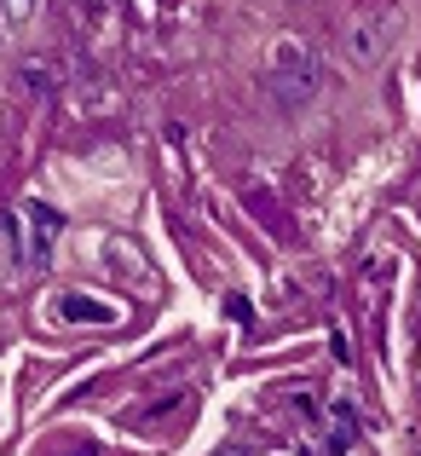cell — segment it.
<instances>
[{
  "instance_id": "1",
  "label": "cell",
  "mask_w": 421,
  "mask_h": 456,
  "mask_svg": "<svg viewBox=\"0 0 421 456\" xmlns=\"http://www.w3.org/2000/svg\"><path fill=\"white\" fill-rule=\"evenodd\" d=\"M266 87H271V99H283V104H312L323 93V58L312 53L306 41L283 35L266 53Z\"/></svg>"
},
{
  "instance_id": "2",
  "label": "cell",
  "mask_w": 421,
  "mask_h": 456,
  "mask_svg": "<svg viewBox=\"0 0 421 456\" xmlns=\"http://www.w3.org/2000/svg\"><path fill=\"white\" fill-rule=\"evenodd\" d=\"M393 35H399V18H393V12H358V18L346 23V41H341L346 64L352 69H376L381 58L393 53Z\"/></svg>"
},
{
  "instance_id": "3",
  "label": "cell",
  "mask_w": 421,
  "mask_h": 456,
  "mask_svg": "<svg viewBox=\"0 0 421 456\" xmlns=\"http://www.w3.org/2000/svg\"><path fill=\"white\" fill-rule=\"evenodd\" d=\"M23 220H29V232H23V237H12V243H18V260H23L29 272L53 266L58 232H64V214H53L46 202H23Z\"/></svg>"
},
{
  "instance_id": "4",
  "label": "cell",
  "mask_w": 421,
  "mask_h": 456,
  "mask_svg": "<svg viewBox=\"0 0 421 456\" xmlns=\"http://www.w3.org/2000/svg\"><path fill=\"white\" fill-rule=\"evenodd\" d=\"M58 318L64 323H116L122 312L110 301H93V295H64V301H58Z\"/></svg>"
},
{
  "instance_id": "5",
  "label": "cell",
  "mask_w": 421,
  "mask_h": 456,
  "mask_svg": "<svg viewBox=\"0 0 421 456\" xmlns=\"http://www.w3.org/2000/svg\"><path fill=\"white\" fill-rule=\"evenodd\" d=\"M35 12H41V0H0V35L6 29H29Z\"/></svg>"
},
{
  "instance_id": "6",
  "label": "cell",
  "mask_w": 421,
  "mask_h": 456,
  "mask_svg": "<svg viewBox=\"0 0 421 456\" xmlns=\"http://www.w3.org/2000/svg\"><path fill=\"white\" fill-rule=\"evenodd\" d=\"M23 81H29V87H53V81H58V64H29V69H23Z\"/></svg>"
},
{
  "instance_id": "7",
  "label": "cell",
  "mask_w": 421,
  "mask_h": 456,
  "mask_svg": "<svg viewBox=\"0 0 421 456\" xmlns=\"http://www.w3.org/2000/svg\"><path fill=\"white\" fill-rule=\"evenodd\" d=\"M416 456H421V439H416Z\"/></svg>"
},
{
  "instance_id": "8",
  "label": "cell",
  "mask_w": 421,
  "mask_h": 456,
  "mask_svg": "<svg viewBox=\"0 0 421 456\" xmlns=\"http://www.w3.org/2000/svg\"><path fill=\"white\" fill-rule=\"evenodd\" d=\"M220 456H231V451H220Z\"/></svg>"
}]
</instances>
